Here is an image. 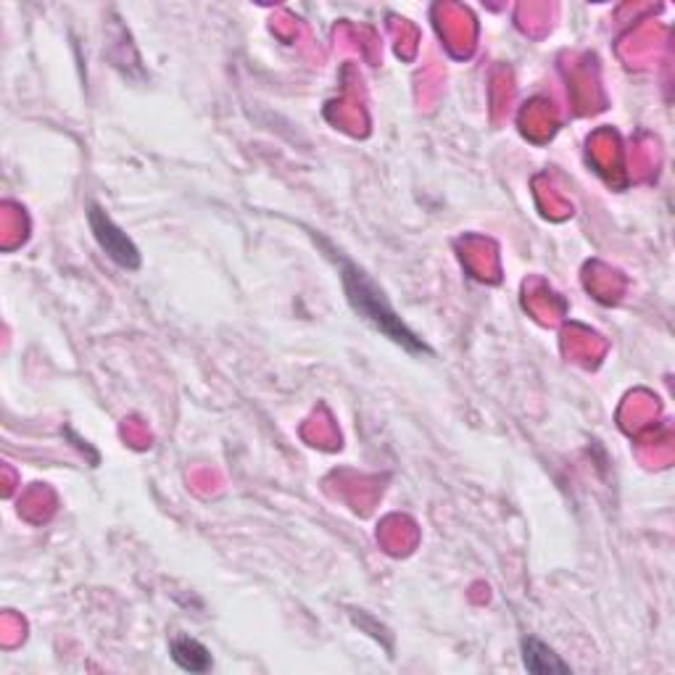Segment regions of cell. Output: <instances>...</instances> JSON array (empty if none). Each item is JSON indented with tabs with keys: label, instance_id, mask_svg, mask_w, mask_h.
Returning a JSON list of instances; mask_svg holds the SVG:
<instances>
[{
	"label": "cell",
	"instance_id": "6da1fadb",
	"mask_svg": "<svg viewBox=\"0 0 675 675\" xmlns=\"http://www.w3.org/2000/svg\"><path fill=\"white\" fill-rule=\"evenodd\" d=\"M340 280H344V291L346 299H349L351 310L357 312L364 323L375 327L380 336L393 340V344H398L409 353H432L430 346L402 323V317L393 312L385 293L380 291L375 280H372L364 270H359V267L351 265V261L340 259Z\"/></svg>",
	"mask_w": 675,
	"mask_h": 675
},
{
	"label": "cell",
	"instance_id": "3957f363",
	"mask_svg": "<svg viewBox=\"0 0 675 675\" xmlns=\"http://www.w3.org/2000/svg\"><path fill=\"white\" fill-rule=\"evenodd\" d=\"M522 665H526L528 673L536 675H547V673H570V665L565 660H560V654H554L552 646H547L543 641L533 639H522Z\"/></svg>",
	"mask_w": 675,
	"mask_h": 675
},
{
	"label": "cell",
	"instance_id": "7a4b0ae2",
	"mask_svg": "<svg viewBox=\"0 0 675 675\" xmlns=\"http://www.w3.org/2000/svg\"><path fill=\"white\" fill-rule=\"evenodd\" d=\"M88 225L93 238L98 240V246H101V251L106 254L114 265H120L122 270H137V267H140V251H137L133 238H130L98 203H90L88 206Z\"/></svg>",
	"mask_w": 675,
	"mask_h": 675
},
{
	"label": "cell",
	"instance_id": "277c9868",
	"mask_svg": "<svg viewBox=\"0 0 675 675\" xmlns=\"http://www.w3.org/2000/svg\"><path fill=\"white\" fill-rule=\"evenodd\" d=\"M169 652H172V660L182 667V671L190 673L212 671V652H209L201 641L190 639V635H177L172 646H169Z\"/></svg>",
	"mask_w": 675,
	"mask_h": 675
}]
</instances>
